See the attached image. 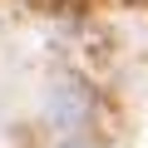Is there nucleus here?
I'll list each match as a JSON object with an SVG mask.
<instances>
[{"label": "nucleus", "mask_w": 148, "mask_h": 148, "mask_svg": "<svg viewBox=\"0 0 148 148\" xmlns=\"http://www.w3.org/2000/svg\"><path fill=\"white\" fill-rule=\"evenodd\" d=\"M59 148H74V143H59Z\"/></svg>", "instance_id": "obj_1"}]
</instances>
